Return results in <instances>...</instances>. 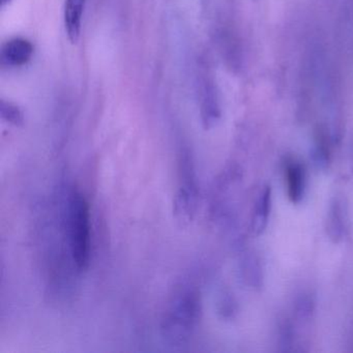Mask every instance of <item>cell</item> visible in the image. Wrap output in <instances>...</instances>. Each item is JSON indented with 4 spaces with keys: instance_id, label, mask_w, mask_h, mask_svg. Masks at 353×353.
<instances>
[{
    "instance_id": "obj_1",
    "label": "cell",
    "mask_w": 353,
    "mask_h": 353,
    "mask_svg": "<svg viewBox=\"0 0 353 353\" xmlns=\"http://www.w3.org/2000/svg\"><path fill=\"white\" fill-rule=\"evenodd\" d=\"M200 312L201 305L196 291L179 292L163 319V336L167 342L171 345L185 344L195 330Z\"/></svg>"
},
{
    "instance_id": "obj_2",
    "label": "cell",
    "mask_w": 353,
    "mask_h": 353,
    "mask_svg": "<svg viewBox=\"0 0 353 353\" xmlns=\"http://www.w3.org/2000/svg\"><path fill=\"white\" fill-rule=\"evenodd\" d=\"M68 232L72 259L78 270H85L90 265L92 249L90 206L78 191H73L70 195Z\"/></svg>"
},
{
    "instance_id": "obj_3",
    "label": "cell",
    "mask_w": 353,
    "mask_h": 353,
    "mask_svg": "<svg viewBox=\"0 0 353 353\" xmlns=\"http://www.w3.org/2000/svg\"><path fill=\"white\" fill-rule=\"evenodd\" d=\"M197 79L202 123L205 129H212L220 121L221 107L214 75L204 59L198 65Z\"/></svg>"
},
{
    "instance_id": "obj_4",
    "label": "cell",
    "mask_w": 353,
    "mask_h": 353,
    "mask_svg": "<svg viewBox=\"0 0 353 353\" xmlns=\"http://www.w3.org/2000/svg\"><path fill=\"white\" fill-rule=\"evenodd\" d=\"M348 206L343 198L334 197L328 206L326 232L332 243H341L348 233Z\"/></svg>"
},
{
    "instance_id": "obj_5",
    "label": "cell",
    "mask_w": 353,
    "mask_h": 353,
    "mask_svg": "<svg viewBox=\"0 0 353 353\" xmlns=\"http://www.w3.org/2000/svg\"><path fill=\"white\" fill-rule=\"evenodd\" d=\"M285 179L289 200L293 204L301 203L307 185L305 165L295 159H289L285 164Z\"/></svg>"
},
{
    "instance_id": "obj_6",
    "label": "cell",
    "mask_w": 353,
    "mask_h": 353,
    "mask_svg": "<svg viewBox=\"0 0 353 353\" xmlns=\"http://www.w3.org/2000/svg\"><path fill=\"white\" fill-rule=\"evenodd\" d=\"M34 55V45L23 38H14L1 47L0 59L3 65L19 68L30 63Z\"/></svg>"
},
{
    "instance_id": "obj_7",
    "label": "cell",
    "mask_w": 353,
    "mask_h": 353,
    "mask_svg": "<svg viewBox=\"0 0 353 353\" xmlns=\"http://www.w3.org/2000/svg\"><path fill=\"white\" fill-rule=\"evenodd\" d=\"M197 187L193 179L185 181L179 189L174 200V214L181 223H190L193 221L197 210Z\"/></svg>"
},
{
    "instance_id": "obj_8",
    "label": "cell",
    "mask_w": 353,
    "mask_h": 353,
    "mask_svg": "<svg viewBox=\"0 0 353 353\" xmlns=\"http://www.w3.org/2000/svg\"><path fill=\"white\" fill-rule=\"evenodd\" d=\"M272 189L265 187L258 196L254 208L253 216L251 219L250 231L253 236L263 234L268 224L270 210H272Z\"/></svg>"
},
{
    "instance_id": "obj_9",
    "label": "cell",
    "mask_w": 353,
    "mask_h": 353,
    "mask_svg": "<svg viewBox=\"0 0 353 353\" xmlns=\"http://www.w3.org/2000/svg\"><path fill=\"white\" fill-rule=\"evenodd\" d=\"M86 3L88 0H65L63 18L65 32L72 44H76L79 40Z\"/></svg>"
},
{
    "instance_id": "obj_10",
    "label": "cell",
    "mask_w": 353,
    "mask_h": 353,
    "mask_svg": "<svg viewBox=\"0 0 353 353\" xmlns=\"http://www.w3.org/2000/svg\"><path fill=\"white\" fill-rule=\"evenodd\" d=\"M241 272L243 282L250 288L260 290L263 287L264 274L258 256L251 252L243 254L241 261Z\"/></svg>"
},
{
    "instance_id": "obj_11",
    "label": "cell",
    "mask_w": 353,
    "mask_h": 353,
    "mask_svg": "<svg viewBox=\"0 0 353 353\" xmlns=\"http://www.w3.org/2000/svg\"><path fill=\"white\" fill-rule=\"evenodd\" d=\"M312 162L320 171H326L330 166V148L327 136L323 131L316 135L315 142L311 152Z\"/></svg>"
},
{
    "instance_id": "obj_12",
    "label": "cell",
    "mask_w": 353,
    "mask_h": 353,
    "mask_svg": "<svg viewBox=\"0 0 353 353\" xmlns=\"http://www.w3.org/2000/svg\"><path fill=\"white\" fill-rule=\"evenodd\" d=\"M315 311V299L309 292H303L295 299L294 315L299 321L307 322Z\"/></svg>"
},
{
    "instance_id": "obj_13",
    "label": "cell",
    "mask_w": 353,
    "mask_h": 353,
    "mask_svg": "<svg viewBox=\"0 0 353 353\" xmlns=\"http://www.w3.org/2000/svg\"><path fill=\"white\" fill-rule=\"evenodd\" d=\"M0 115L3 117V121L16 125V127L23 125V112L19 107L16 106L13 103L1 101V103H0Z\"/></svg>"
},
{
    "instance_id": "obj_14",
    "label": "cell",
    "mask_w": 353,
    "mask_h": 353,
    "mask_svg": "<svg viewBox=\"0 0 353 353\" xmlns=\"http://www.w3.org/2000/svg\"><path fill=\"white\" fill-rule=\"evenodd\" d=\"M279 344L282 347V350H290L294 342V328L290 320L283 319L278 326Z\"/></svg>"
},
{
    "instance_id": "obj_15",
    "label": "cell",
    "mask_w": 353,
    "mask_h": 353,
    "mask_svg": "<svg viewBox=\"0 0 353 353\" xmlns=\"http://www.w3.org/2000/svg\"><path fill=\"white\" fill-rule=\"evenodd\" d=\"M351 170H352L353 173V146H351Z\"/></svg>"
}]
</instances>
